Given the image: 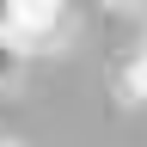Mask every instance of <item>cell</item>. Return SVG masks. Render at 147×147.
<instances>
[{
    "mask_svg": "<svg viewBox=\"0 0 147 147\" xmlns=\"http://www.w3.org/2000/svg\"><path fill=\"white\" fill-rule=\"evenodd\" d=\"M117 98L123 104H147V37L117 61Z\"/></svg>",
    "mask_w": 147,
    "mask_h": 147,
    "instance_id": "2",
    "label": "cell"
},
{
    "mask_svg": "<svg viewBox=\"0 0 147 147\" xmlns=\"http://www.w3.org/2000/svg\"><path fill=\"white\" fill-rule=\"evenodd\" d=\"M0 147H18V141H0Z\"/></svg>",
    "mask_w": 147,
    "mask_h": 147,
    "instance_id": "4",
    "label": "cell"
},
{
    "mask_svg": "<svg viewBox=\"0 0 147 147\" xmlns=\"http://www.w3.org/2000/svg\"><path fill=\"white\" fill-rule=\"evenodd\" d=\"M67 37V6H55V0H18L12 12V43L37 55V49H55Z\"/></svg>",
    "mask_w": 147,
    "mask_h": 147,
    "instance_id": "1",
    "label": "cell"
},
{
    "mask_svg": "<svg viewBox=\"0 0 147 147\" xmlns=\"http://www.w3.org/2000/svg\"><path fill=\"white\" fill-rule=\"evenodd\" d=\"M25 61H31V55L18 49L12 37H0V92H6V86H18V74H25Z\"/></svg>",
    "mask_w": 147,
    "mask_h": 147,
    "instance_id": "3",
    "label": "cell"
}]
</instances>
